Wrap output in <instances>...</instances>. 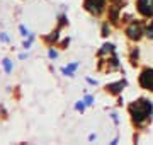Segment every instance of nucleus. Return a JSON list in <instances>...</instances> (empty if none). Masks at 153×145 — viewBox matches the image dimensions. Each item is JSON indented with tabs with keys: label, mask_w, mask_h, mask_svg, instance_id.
I'll use <instances>...</instances> for the list:
<instances>
[{
	"label": "nucleus",
	"mask_w": 153,
	"mask_h": 145,
	"mask_svg": "<svg viewBox=\"0 0 153 145\" xmlns=\"http://www.w3.org/2000/svg\"><path fill=\"white\" fill-rule=\"evenodd\" d=\"M152 111H153V106L145 99H140V101L133 102L131 106H129V113H131L134 123H138V125H141V123L152 114Z\"/></svg>",
	"instance_id": "f257e3e1"
},
{
	"label": "nucleus",
	"mask_w": 153,
	"mask_h": 145,
	"mask_svg": "<svg viewBox=\"0 0 153 145\" xmlns=\"http://www.w3.org/2000/svg\"><path fill=\"white\" fill-rule=\"evenodd\" d=\"M85 9L90 14H100L104 9V0H85Z\"/></svg>",
	"instance_id": "f03ea898"
},
{
	"label": "nucleus",
	"mask_w": 153,
	"mask_h": 145,
	"mask_svg": "<svg viewBox=\"0 0 153 145\" xmlns=\"http://www.w3.org/2000/svg\"><path fill=\"white\" fill-rule=\"evenodd\" d=\"M140 84L141 87L148 90H153V70H145V72L140 75Z\"/></svg>",
	"instance_id": "7ed1b4c3"
},
{
	"label": "nucleus",
	"mask_w": 153,
	"mask_h": 145,
	"mask_svg": "<svg viewBox=\"0 0 153 145\" xmlns=\"http://www.w3.org/2000/svg\"><path fill=\"white\" fill-rule=\"evenodd\" d=\"M138 10L143 16L152 17L153 16V0H138Z\"/></svg>",
	"instance_id": "20e7f679"
},
{
	"label": "nucleus",
	"mask_w": 153,
	"mask_h": 145,
	"mask_svg": "<svg viewBox=\"0 0 153 145\" xmlns=\"http://www.w3.org/2000/svg\"><path fill=\"white\" fill-rule=\"evenodd\" d=\"M128 34H129V38L138 39L140 36H141V28H140L138 24H131V26L128 28Z\"/></svg>",
	"instance_id": "39448f33"
},
{
	"label": "nucleus",
	"mask_w": 153,
	"mask_h": 145,
	"mask_svg": "<svg viewBox=\"0 0 153 145\" xmlns=\"http://www.w3.org/2000/svg\"><path fill=\"white\" fill-rule=\"evenodd\" d=\"M123 85H124V82H119V84H112V85H109V87H107V89H111L112 90V92H119V87H123Z\"/></svg>",
	"instance_id": "423d86ee"
},
{
	"label": "nucleus",
	"mask_w": 153,
	"mask_h": 145,
	"mask_svg": "<svg viewBox=\"0 0 153 145\" xmlns=\"http://www.w3.org/2000/svg\"><path fill=\"white\" fill-rule=\"evenodd\" d=\"M4 65H5V70L9 72V70H10V63H9V60H4Z\"/></svg>",
	"instance_id": "0eeeda50"
},
{
	"label": "nucleus",
	"mask_w": 153,
	"mask_h": 145,
	"mask_svg": "<svg viewBox=\"0 0 153 145\" xmlns=\"http://www.w3.org/2000/svg\"><path fill=\"white\" fill-rule=\"evenodd\" d=\"M148 36H152L153 38V24H152V28H148Z\"/></svg>",
	"instance_id": "6e6552de"
},
{
	"label": "nucleus",
	"mask_w": 153,
	"mask_h": 145,
	"mask_svg": "<svg viewBox=\"0 0 153 145\" xmlns=\"http://www.w3.org/2000/svg\"><path fill=\"white\" fill-rule=\"evenodd\" d=\"M114 2H117V0H114Z\"/></svg>",
	"instance_id": "1a4fd4ad"
}]
</instances>
